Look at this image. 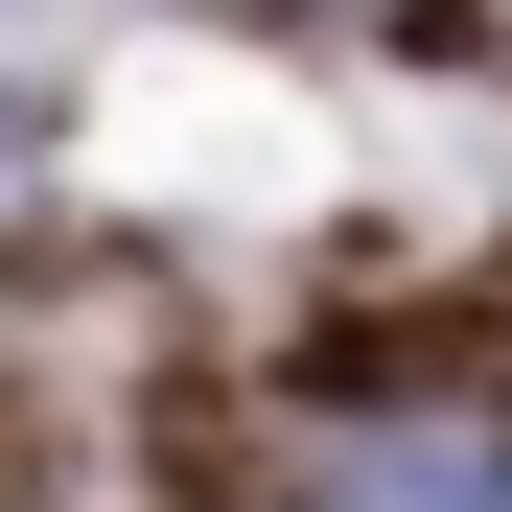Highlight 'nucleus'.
<instances>
[{"instance_id": "1", "label": "nucleus", "mask_w": 512, "mask_h": 512, "mask_svg": "<svg viewBox=\"0 0 512 512\" xmlns=\"http://www.w3.org/2000/svg\"><path fill=\"white\" fill-rule=\"evenodd\" d=\"M373 512H489V489H466L443 443H396V466H373Z\"/></svg>"}]
</instances>
